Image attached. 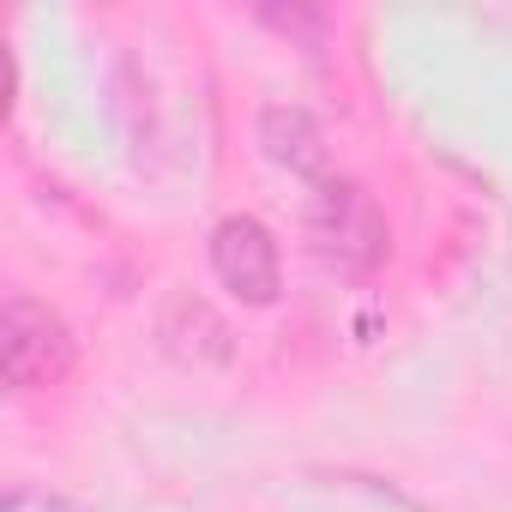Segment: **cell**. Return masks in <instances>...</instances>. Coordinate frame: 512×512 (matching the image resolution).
Returning <instances> with one entry per match:
<instances>
[{
  "instance_id": "3957f363",
  "label": "cell",
  "mask_w": 512,
  "mask_h": 512,
  "mask_svg": "<svg viewBox=\"0 0 512 512\" xmlns=\"http://www.w3.org/2000/svg\"><path fill=\"white\" fill-rule=\"evenodd\" d=\"M211 272L217 284L247 302V308H272L278 290H284V260H278V235L260 223V217H223L211 229Z\"/></svg>"
},
{
  "instance_id": "6da1fadb",
  "label": "cell",
  "mask_w": 512,
  "mask_h": 512,
  "mask_svg": "<svg viewBox=\"0 0 512 512\" xmlns=\"http://www.w3.org/2000/svg\"><path fill=\"white\" fill-rule=\"evenodd\" d=\"M308 241H314V253L326 266H338V272H374L380 260H386V217H380V205H374V193L368 187H356V181H344V175H332V181H320L314 193H308Z\"/></svg>"
},
{
  "instance_id": "277c9868",
  "label": "cell",
  "mask_w": 512,
  "mask_h": 512,
  "mask_svg": "<svg viewBox=\"0 0 512 512\" xmlns=\"http://www.w3.org/2000/svg\"><path fill=\"white\" fill-rule=\"evenodd\" d=\"M260 145H266V157L278 163V169H290V175H302V181H332V145H326V133H320V121L308 115V109H296V103H272L266 115H260Z\"/></svg>"
},
{
  "instance_id": "7a4b0ae2",
  "label": "cell",
  "mask_w": 512,
  "mask_h": 512,
  "mask_svg": "<svg viewBox=\"0 0 512 512\" xmlns=\"http://www.w3.org/2000/svg\"><path fill=\"white\" fill-rule=\"evenodd\" d=\"M0 368L13 392H43L73 374V332L31 296H13L0 314Z\"/></svg>"
},
{
  "instance_id": "5b68a950",
  "label": "cell",
  "mask_w": 512,
  "mask_h": 512,
  "mask_svg": "<svg viewBox=\"0 0 512 512\" xmlns=\"http://www.w3.org/2000/svg\"><path fill=\"white\" fill-rule=\"evenodd\" d=\"M157 338H163V350H169L175 362H187V368H223L229 350H235L223 314H217L211 302H199V296H169V308H163V320H157Z\"/></svg>"
}]
</instances>
